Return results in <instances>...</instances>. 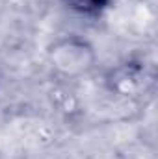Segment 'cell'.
Segmentation results:
<instances>
[{
  "label": "cell",
  "mask_w": 158,
  "mask_h": 159,
  "mask_svg": "<svg viewBox=\"0 0 158 159\" xmlns=\"http://www.w3.org/2000/svg\"><path fill=\"white\" fill-rule=\"evenodd\" d=\"M63 6L78 15H86V17H97L101 15L112 0H62Z\"/></svg>",
  "instance_id": "obj_1"
}]
</instances>
